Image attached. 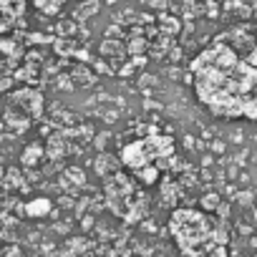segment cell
Wrapping results in <instances>:
<instances>
[{
  "label": "cell",
  "mask_w": 257,
  "mask_h": 257,
  "mask_svg": "<svg viewBox=\"0 0 257 257\" xmlns=\"http://www.w3.org/2000/svg\"><path fill=\"white\" fill-rule=\"evenodd\" d=\"M172 232H174V239H177L179 249L187 257H202L204 252H209L212 247H217L214 227L199 212H192V209L174 212V217H172Z\"/></svg>",
  "instance_id": "1"
},
{
  "label": "cell",
  "mask_w": 257,
  "mask_h": 257,
  "mask_svg": "<svg viewBox=\"0 0 257 257\" xmlns=\"http://www.w3.org/2000/svg\"><path fill=\"white\" fill-rule=\"evenodd\" d=\"M21 16V0H0V31L16 23Z\"/></svg>",
  "instance_id": "2"
},
{
  "label": "cell",
  "mask_w": 257,
  "mask_h": 257,
  "mask_svg": "<svg viewBox=\"0 0 257 257\" xmlns=\"http://www.w3.org/2000/svg\"><path fill=\"white\" fill-rule=\"evenodd\" d=\"M137 174H139V179L144 182V184H154L157 182V167H152V164H147V167H142V169H137Z\"/></svg>",
  "instance_id": "3"
},
{
  "label": "cell",
  "mask_w": 257,
  "mask_h": 257,
  "mask_svg": "<svg viewBox=\"0 0 257 257\" xmlns=\"http://www.w3.org/2000/svg\"><path fill=\"white\" fill-rule=\"evenodd\" d=\"M48 207H51V204H48L46 199H41L38 204H36V202L28 204V212H31V214H41V212H48Z\"/></svg>",
  "instance_id": "4"
},
{
  "label": "cell",
  "mask_w": 257,
  "mask_h": 257,
  "mask_svg": "<svg viewBox=\"0 0 257 257\" xmlns=\"http://www.w3.org/2000/svg\"><path fill=\"white\" fill-rule=\"evenodd\" d=\"M249 63H252V66L257 68V48H254V53H252V58H249Z\"/></svg>",
  "instance_id": "5"
}]
</instances>
